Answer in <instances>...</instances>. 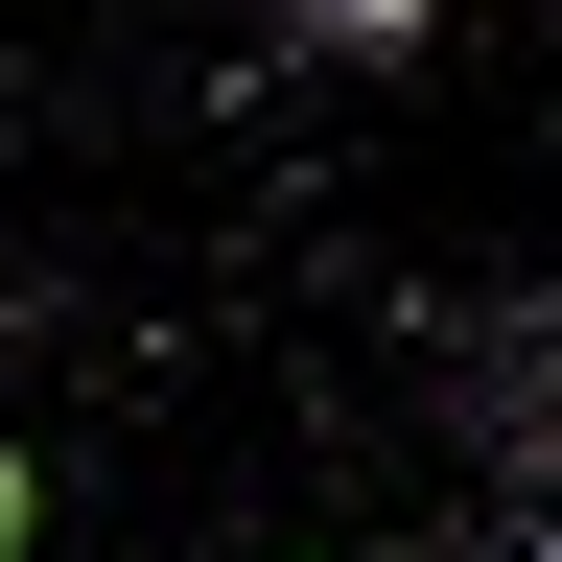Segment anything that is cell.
<instances>
[{"label":"cell","mask_w":562,"mask_h":562,"mask_svg":"<svg viewBox=\"0 0 562 562\" xmlns=\"http://www.w3.org/2000/svg\"><path fill=\"white\" fill-rule=\"evenodd\" d=\"M24 539H47V469H24V446H0V562H24Z\"/></svg>","instance_id":"obj_2"},{"label":"cell","mask_w":562,"mask_h":562,"mask_svg":"<svg viewBox=\"0 0 562 562\" xmlns=\"http://www.w3.org/2000/svg\"><path fill=\"white\" fill-rule=\"evenodd\" d=\"M422 24H446V0H305V47H351V70H398Z\"/></svg>","instance_id":"obj_1"}]
</instances>
